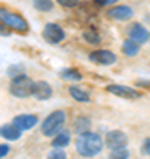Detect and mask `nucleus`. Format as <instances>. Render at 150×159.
<instances>
[{
    "instance_id": "f257e3e1",
    "label": "nucleus",
    "mask_w": 150,
    "mask_h": 159,
    "mask_svg": "<svg viewBox=\"0 0 150 159\" xmlns=\"http://www.w3.org/2000/svg\"><path fill=\"white\" fill-rule=\"evenodd\" d=\"M103 138L99 136L97 133H81L76 138V150L78 154H81L83 157H92V156H97L101 150H103Z\"/></svg>"
},
{
    "instance_id": "f03ea898",
    "label": "nucleus",
    "mask_w": 150,
    "mask_h": 159,
    "mask_svg": "<svg viewBox=\"0 0 150 159\" xmlns=\"http://www.w3.org/2000/svg\"><path fill=\"white\" fill-rule=\"evenodd\" d=\"M64 122H65V111H64V110H55V111H51L46 119L42 120V124H41V133H42L44 136L53 138L55 134H58V133L62 131Z\"/></svg>"
},
{
    "instance_id": "7ed1b4c3",
    "label": "nucleus",
    "mask_w": 150,
    "mask_h": 159,
    "mask_svg": "<svg viewBox=\"0 0 150 159\" xmlns=\"http://www.w3.org/2000/svg\"><path fill=\"white\" fill-rule=\"evenodd\" d=\"M0 21L11 30H16V32H21V34L29 32V23L25 21V18L20 16L18 12L6 9V7H0Z\"/></svg>"
},
{
    "instance_id": "20e7f679",
    "label": "nucleus",
    "mask_w": 150,
    "mask_h": 159,
    "mask_svg": "<svg viewBox=\"0 0 150 159\" xmlns=\"http://www.w3.org/2000/svg\"><path fill=\"white\" fill-rule=\"evenodd\" d=\"M32 90H34V81L27 74H20L16 78H12L11 87H9V92L12 96L20 97V99H25V97L32 96Z\"/></svg>"
},
{
    "instance_id": "39448f33",
    "label": "nucleus",
    "mask_w": 150,
    "mask_h": 159,
    "mask_svg": "<svg viewBox=\"0 0 150 159\" xmlns=\"http://www.w3.org/2000/svg\"><path fill=\"white\" fill-rule=\"evenodd\" d=\"M42 35H44V39L48 43H51V44H57V43H62L65 39V32L60 25L57 23H48L44 25V30H42Z\"/></svg>"
},
{
    "instance_id": "423d86ee",
    "label": "nucleus",
    "mask_w": 150,
    "mask_h": 159,
    "mask_svg": "<svg viewBox=\"0 0 150 159\" xmlns=\"http://www.w3.org/2000/svg\"><path fill=\"white\" fill-rule=\"evenodd\" d=\"M126 34H127L129 39L136 41V43H139V44H143V43L150 41V32L145 29L143 25H139V23H133V25H129L127 30H126Z\"/></svg>"
},
{
    "instance_id": "0eeeda50",
    "label": "nucleus",
    "mask_w": 150,
    "mask_h": 159,
    "mask_svg": "<svg viewBox=\"0 0 150 159\" xmlns=\"http://www.w3.org/2000/svg\"><path fill=\"white\" fill-rule=\"evenodd\" d=\"M106 90L113 94V96L124 97V99H139L141 94L138 90H134L133 87H127V85H117V83H111V85L106 87Z\"/></svg>"
},
{
    "instance_id": "6e6552de",
    "label": "nucleus",
    "mask_w": 150,
    "mask_h": 159,
    "mask_svg": "<svg viewBox=\"0 0 150 159\" xmlns=\"http://www.w3.org/2000/svg\"><path fill=\"white\" fill-rule=\"evenodd\" d=\"M104 143L110 150H118V148H124L127 145V136L122 131H110L104 138Z\"/></svg>"
},
{
    "instance_id": "1a4fd4ad",
    "label": "nucleus",
    "mask_w": 150,
    "mask_h": 159,
    "mask_svg": "<svg viewBox=\"0 0 150 159\" xmlns=\"http://www.w3.org/2000/svg\"><path fill=\"white\" fill-rule=\"evenodd\" d=\"M88 58L99 66H113L117 62V55L110 50H95L88 55Z\"/></svg>"
},
{
    "instance_id": "9d476101",
    "label": "nucleus",
    "mask_w": 150,
    "mask_h": 159,
    "mask_svg": "<svg viewBox=\"0 0 150 159\" xmlns=\"http://www.w3.org/2000/svg\"><path fill=\"white\" fill-rule=\"evenodd\" d=\"M108 16L111 20H115V21H127V20H131L134 16V12L129 6H115L108 11Z\"/></svg>"
},
{
    "instance_id": "9b49d317",
    "label": "nucleus",
    "mask_w": 150,
    "mask_h": 159,
    "mask_svg": "<svg viewBox=\"0 0 150 159\" xmlns=\"http://www.w3.org/2000/svg\"><path fill=\"white\" fill-rule=\"evenodd\" d=\"M32 96L37 99V101H46L53 96L51 85L48 81H34V90H32Z\"/></svg>"
},
{
    "instance_id": "f8f14e48",
    "label": "nucleus",
    "mask_w": 150,
    "mask_h": 159,
    "mask_svg": "<svg viewBox=\"0 0 150 159\" xmlns=\"http://www.w3.org/2000/svg\"><path fill=\"white\" fill-rule=\"evenodd\" d=\"M12 122H14L21 131H29L37 124V117H35L34 113H21V115H16Z\"/></svg>"
},
{
    "instance_id": "ddd939ff",
    "label": "nucleus",
    "mask_w": 150,
    "mask_h": 159,
    "mask_svg": "<svg viewBox=\"0 0 150 159\" xmlns=\"http://www.w3.org/2000/svg\"><path fill=\"white\" fill-rule=\"evenodd\" d=\"M0 136L6 138L7 142H14V140H18L21 136V129L14 122L12 124H4V125H0Z\"/></svg>"
},
{
    "instance_id": "4468645a",
    "label": "nucleus",
    "mask_w": 150,
    "mask_h": 159,
    "mask_svg": "<svg viewBox=\"0 0 150 159\" xmlns=\"http://www.w3.org/2000/svg\"><path fill=\"white\" fill-rule=\"evenodd\" d=\"M139 48H141V44L136 43V41H133V39H129V37L122 43V51H124V55H127V57H134V55H138Z\"/></svg>"
},
{
    "instance_id": "2eb2a0df",
    "label": "nucleus",
    "mask_w": 150,
    "mask_h": 159,
    "mask_svg": "<svg viewBox=\"0 0 150 159\" xmlns=\"http://www.w3.org/2000/svg\"><path fill=\"white\" fill-rule=\"evenodd\" d=\"M69 94H71V97H73L74 101H78V102H90L88 92H85L81 87H76V85L69 87Z\"/></svg>"
},
{
    "instance_id": "dca6fc26",
    "label": "nucleus",
    "mask_w": 150,
    "mask_h": 159,
    "mask_svg": "<svg viewBox=\"0 0 150 159\" xmlns=\"http://www.w3.org/2000/svg\"><path fill=\"white\" fill-rule=\"evenodd\" d=\"M69 142H71V134L67 133V131H60L58 134H55V136H53L51 145H53V148H55V147L64 148V147H67V145H69Z\"/></svg>"
},
{
    "instance_id": "f3484780",
    "label": "nucleus",
    "mask_w": 150,
    "mask_h": 159,
    "mask_svg": "<svg viewBox=\"0 0 150 159\" xmlns=\"http://www.w3.org/2000/svg\"><path fill=\"white\" fill-rule=\"evenodd\" d=\"M90 119L88 117H78V119H74V122H73V129L78 133V134H81V133H87L88 129H90Z\"/></svg>"
},
{
    "instance_id": "a211bd4d",
    "label": "nucleus",
    "mask_w": 150,
    "mask_h": 159,
    "mask_svg": "<svg viewBox=\"0 0 150 159\" xmlns=\"http://www.w3.org/2000/svg\"><path fill=\"white\" fill-rule=\"evenodd\" d=\"M34 7L41 12H48L53 9V0H34Z\"/></svg>"
},
{
    "instance_id": "6ab92c4d",
    "label": "nucleus",
    "mask_w": 150,
    "mask_h": 159,
    "mask_svg": "<svg viewBox=\"0 0 150 159\" xmlns=\"http://www.w3.org/2000/svg\"><path fill=\"white\" fill-rule=\"evenodd\" d=\"M62 78L64 80H73V81H80V80H81V73L78 71V69L69 67V69H64V71H62Z\"/></svg>"
},
{
    "instance_id": "aec40b11",
    "label": "nucleus",
    "mask_w": 150,
    "mask_h": 159,
    "mask_svg": "<svg viewBox=\"0 0 150 159\" xmlns=\"http://www.w3.org/2000/svg\"><path fill=\"white\" fill-rule=\"evenodd\" d=\"M83 39L87 41L88 44H99L101 43V37L95 30H85L83 32Z\"/></svg>"
},
{
    "instance_id": "412c9836",
    "label": "nucleus",
    "mask_w": 150,
    "mask_h": 159,
    "mask_svg": "<svg viewBox=\"0 0 150 159\" xmlns=\"http://www.w3.org/2000/svg\"><path fill=\"white\" fill-rule=\"evenodd\" d=\"M7 74H9L11 78H16V76H20V74H25V71H23L21 66H12V67H9Z\"/></svg>"
},
{
    "instance_id": "4be33fe9",
    "label": "nucleus",
    "mask_w": 150,
    "mask_h": 159,
    "mask_svg": "<svg viewBox=\"0 0 150 159\" xmlns=\"http://www.w3.org/2000/svg\"><path fill=\"white\" fill-rule=\"evenodd\" d=\"M111 157L113 159H122V157H129V152L127 148H118V150H111Z\"/></svg>"
},
{
    "instance_id": "5701e85b",
    "label": "nucleus",
    "mask_w": 150,
    "mask_h": 159,
    "mask_svg": "<svg viewBox=\"0 0 150 159\" xmlns=\"http://www.w3.org/2000/svg\"><path fill=\"white\" fill-rule=\"evenodd\" d=\"M57 2L62 7H67V9H73V7H76L80 4V0H57Z\"/></svg>"
},
{
    "instance_id": "b1692460",
    "label": "nucleus",
    "mask_w": 150,
    "mask_h": 159,
    "mask_svg": "<svg viewBox=\"0 0 150 159\" xmlns=\"http://www.w3.org/2000/svg\"><path fill=\"white\" fill-rule=\"evenodd\" d=\"M50 157H55V159H64V157H65V152H64L62 148L55 147V150H51V152H50Z\"/></svg>"
},
{
    "instance_id": "393cba45",
    "label": "nucleus",
    "mask_w": 150,
    "mask_h": 159,
    "mask_svg": "<svg viewBox=\"0 0 150 159\" xmlns=\"http://www.w3.org/2000/svg\"><path fill=\"white\" fill-rule=\"evenodd\" d=\"M141 152L145 154V156H150V138H147L143 142V145H141Z\"/></svg>"
},
{
    "instance_id": "a878e982",
    "label": "nucleus",
    "mask_w": 150,
    "mask_h": 159,
    "mask_svg": "<svg viewBox=\"0 0 150 159\" xmlns=\"http://www.w3.org/2000/svg\"><path fill=\"white\" fill-rule=\"evenodd\" d=\"M9 150H11V147H9V145L0 143V157H6L7 154H9Z\"/></svg>"
},
{
    "instance_id": "bb28decb",
    "label": "nucleus",
    "mask_w": 150,
    "mask_h": 159,
    "mask_svg": "<svg viewBox=\"0 0 150 159\" xmlns=\"http://www.w3.org/2000/svg\"><path fill=\"white\" fill-rule=\"evenodd\" d=\"M9 30H11V29H7L6 25H4V23L0 21V35H9V34H11Z\"/></svg>"
}]
</instances>
